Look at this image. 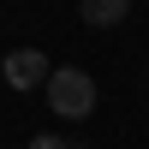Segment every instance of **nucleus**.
Returning <instances> with one entry per match:
<instances>
[{
	"label": "nucleus",
	"mask_w": 149,
	"mask_h": 149,
	"mask_svg": "<svg viewBox=\"0 0 149 149\" xmlns=\"http://www.w3.org/2000/svg\"><path fill=\"white\" fill-rule=\"evenodd\" d=\"M78 12H84V24L107 30V24H119V18L131 12V0H78Z\"/></svg>",
	"instance_id": "obj_3"
},
{
	"label": "nucleus",
	"mask_w": 149,
	"mask_h": 149,
	"mask_svg": "<svg viewBox=\"0 0 149 149\" xmlns=\"http://www.w3.org/2000/svg\"><path fill=\"white\" fill-rule=\"evenodd\" d=\"M30 149H72L66 137H30Z\"/></svg>",
	"instance_id": "obj_4"
},
{
	"label": "nucleus",
	"mask_w": 149,
	"mask_h": 149,
	"mask_svg": "<svg viewBox=\"0 0 149 149\" xmlns=\"http://www.w3.org/2000/svg\"><path fill=\"white\" fill-rule=\"evenodd\" d=\"M48 107H54L60 119H90L95 113V78L78 66H54V78H48Z\"/></svg>",
	"instance_id": "obj_1"
},
{
	"label": "nucleus",
	"mask_w": 149,
	"mask_h": 149,
	"mask_svg": "<svg viewBox=\"0 0 149 149\" xmlns=\"http://www.w3.org/2000/svg\"><path fill=\"white\" fill-rule=\"evenodd\" d=\"M0 72H6V84H12V90H36V84H48V78H54V66H48L36 48L6 54V66H0Z\"/></svg>",
	"instance_id": "obj_2"
}]
</instances>
